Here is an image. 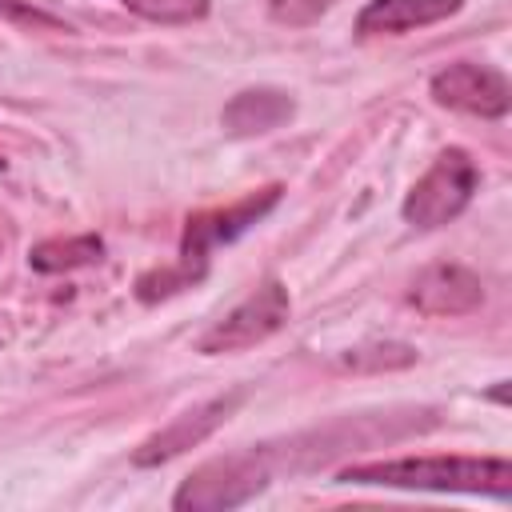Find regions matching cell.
<instances>
[{
  "label": "cell",
  "mask_w": 512,
  "mask_h": 512,
  "mask_svg": "<svg viewBox=\"0 0 512 512\" xmlns=\"http://www.w3.org/2000/svg\"><path fill=\"white\" fill-rule=\"evenodd\" d=\"M344 484H380L412 492H468V496H512V464L504 456H400L340 468Z\"/></svg>",
  "instance_id": "obj_1"
},
{
  "label": "cell",
  "mask_w": 512,
  "mask_h": 512,
  "mask_svg": "<svg viewBox=\"0 0 512 512\" xmlns=\"http://www.w3.org/2000/svg\"><path fill=\"white\" fill-rule=\"evenodd\" d=\"M272 452L268 448H244L216 456L200 464L172 496V508L180 512H228L248 500H256L272 480Z\"/></svg>",
  "instance_id": "obj_2"
},
{
  "label": "cell",
  "mask_w": 512,
  "mask_h": 512,
  "mask_svg": "<svg viewBox=\"0 0 512 512\" xmlns=\"http://www.w3.org/2000/svg\"><path fill=\"white\" fill-rule=\"evenodd\" d=\"M476 184H480V172H476L472 156L464 148H444L432 160V168L412 184L400 212L412 228H440L468 208Z\"/></svg>",
  "instance_id": "obj_3"
},
{
  "label": "cell",
  "mask_w": 512,
  "mask_h": 512,
  "mask_svg": "<svg viewBox=\"0 0 512 512\" xmlns=\"http://www.w3.org/2000/svg\"><path fill=\"white\" fill-rule=\"evenodd\" d=\"M280 184H268V188H260V192H248V196H240V200H232L228 208H212V212H200V216H188V224H184V240H180V268L192 276V280H200L204 276V268H208V252L216 248V244H232L236 236H244L256 220H264L276 204H280Z\"/></svg>",
  "instance_id": "obj_4"
},
{
  "label": "cell",
  "mask_w": 512,
  "mask_h": 512,
  "mask_svg": "<svg viewBox=\"0 0 512 512\" xmlns=\"http://www.w3.org/2000/svg\"><path fill=\"white\" fill-rule=\"evenodd\" d=\"M288 308H292L288 288H284L280 280H264V284H260L252 296H244L224 320H216V324L196 340V348H200L204 356L252 348V344H260V340H268L272 332L284 328Z\"/></svg>",
  "instance_id": "obj_5"
},
{
  "label": "cell",
  "mask_w": 512,
  "mask_h": 512,
  "mask_svg": "<svg viewBox=\"0 0 512 512\" xmlns=\"http://www.w3.org/2000/svg\"><path fill=\"white\" fill-rule=\"evenodd\" d=\"M432 96L440 104H448V108H460V112H472V116H488V120L508 116V104H512L504 72L488 68V64H472V60H456V64L440 68L432 76Z\"/></svg>",
  "instance_id": "obj_6"
},
{
  "label": "cell",
  "mask_w": 512,
  "mask_h": 512,
  "mask_svg": "<svg viewBox=\"0 0 512 512\" xmlns=\"http://www.w3.org/2000/svg\"><path fill=\"white\" fill-rule=\"evenodd\" d=\"M240 400H244V392L236 388V392H228V396H212V400H204V404L180 412L172 424H164L160 432H152V436L132 452V464L152 468V464H164V460H172V456H180V452L204 444V440L240 408Z\"/></svg>",
  "instance_id": "obj_7"
},
{
  "label": "cell",
  "mask_w": 512,
  "mask_h": 512,
  "mask_svg": "<svg viewBox=\"0 0 512 512\" xmlns=\"http://www.w3.org/2000/svg\"><path fill=\"white\" fill-rule=\"evenodd\" d=\"M408 300L424 316H468L484 304V284L464 264H432L412 280Z\"/></svg>",
  "instance_id": "obj_8"
},
{
  "label": "cell",
  "mask_w": 512,
  "mask_h": 512,
  "mask_svg": "<svg viewBox=\"0 0 512 512\" xmlns=\"http://www.w3.org/2000/svg\"><path fill=\"white\" fill-rule=\"evenodd\" d=\"M464 0H368L356 16L360 36H400L460 12Z\"/></svg>",
  "instance_id": "obj_9"
},
{
  "label": "cell",
  "mask_w": 512,
  "mask_h": 512,
  "mask_svg": "<svg viewBox=\"0 0 512 512\" xmlns=\"http://www.w3.org/2000/svg\"><path fill=\"white\" fill-rule=\"evenodd\" d=\"M296 112V100L280 88H244L236 92L224 112H220V124L228 136H260V132H272L280 124H288Z\"/></svg>",
  "instance_id": "obj_10"
},
{
  "label": "cell",
  "mask_w": 512,
  "mask_h": 512,
  "mask_svg": "<svg viewBox=\"0 0 512 512\" xmlns=\"http://www.w3.org/2000/svg\"><path fill=\"white\" fill-rule=\"evenodd\" d=\"M100 256H104V240L84 232V236H68V240H40L28 252V264L36 272H68V268L96 264Z\"/></svg>",
  "instance_id": "obj_11"
},
{
  "label": "cell",
  "mask_w": 512,
  "mask_h": 512,
  "mask_svg": "<svg viewBox=\"0 0 512 512\" xmlns=\"http://www.w3.org/2000/svg\"><path fill=\"white\" fill-rule=\"evenodd\" d=\"M120 4L152 24H192V20L208 16L212 0H120Z\"/></svg>",
  "instance_id": "obj_12"
},
{
  "label": "cell",
  "mask_w": 512,
  "mask_h": 512,
  "mask_svg": "<svg viewBox=\"0 0 512 512\" xmlns=\"http://www.w3.org/2000/svg\"><path fill=\"white\" fill-rule=\"evenodd\" d=\"M412 360H416V348H408V344H392V340H384V344H364V348L344 352V364L356 368V372L404 368V364H412Z\"/></svg>",
  "instance_id": "obj_13"
},
{
  "label": "cell",
  "mask_w": 512,
  "mask_h": 512,
  "mask_svg": "<svg viewBox=\"0 0 512 512\" xmlns=\"http://www.w3.org/2000/svg\"><path fill=\"white\" fill-rule=\"evenodd\" d=\"M0 16H8L12 24H24V28H40V32H72L60 16H52L44 8H32L24 0H0Z\"/></svg>",
  "instance_id": "obj_14"
},
{
  "label": "cell",
  "mask_w": 512,
  "mask_h": 512,
  "mask_svg": "<svg viewBox=\"0 0 512 512\" xmlns=\"http://www.w3.org/2000/svg\"><path fill=\"white\" fill-rule=\"evenodd\" d=\"M332 0H272V16L284 24H312Z\"/></svg>",
  "instance_id": "obj_15"
}]
</instances>
